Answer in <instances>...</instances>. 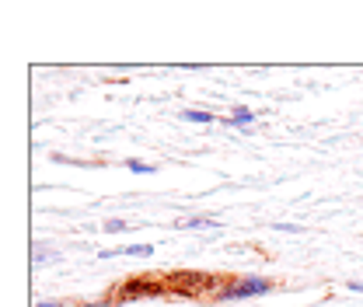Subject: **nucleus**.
I'll list each match as a JSON object with an SVG mask.
<instances>
[{
	"instance_id": "nucleus-1",
	"label": "nucleus",
	"mask_w": 363,
	"mask_h": 307,
	"mask_svg": "<svg viewBox=\"0 0 363 307\" xmlns=\"http://www.w3.org/2000/svg\"><path fill=\"white\" fill-rule=\"evenodd\" d=\"M255 294H269V283H266V279H245V283L230 286L224 297L227 301H234V297H255Z\"/></svg>"
},
{
	"instance_id": "nucleus-2",
	"label": "nucleus",
	"mask_w": 363,
	"mask_h": 307,
	"mask_svg": "<svg viewBox=\"0 0 363 307\" xmlns=\"http://www.w3.org/2000/svg\"><path fill=\"white\" fill-rule=\"evenodd\" d=\"M112 255H154L150 245H130V248H112V252H101V259H112Z\"/></svg>"
},
{
	"instance_id": "nucleus-3",
	"label": "nucleus",
	"mask_w": 363,
	"mask_h": 307,
	"mask_svg": "<svg viewBox=\"0 0 363 307\" xmlns=\"http://www.w3.org/2000/svg\"><path fill=\"white\" fill-rule=\"evenodd\" d=\"M179 227H182V230H203V227H217V220H206V217H199V220H179Z\"/></svg>"
},
{
	"instance_id": "nucleus-4",
	"label": "nucleus",
	"mask_w": 363,
	"mask_h": 307,
	"mask_svg": "<svg viewBox=\"0 0 363 307\" xmlns=\"http://www.w3.org/2000/svg\"><path fill=\"white\" fill-rule=\"evenodd\" d=\"M255 119V112H248V108H234V116L227 119L230 126H245V123H252Z\"/></svg>"
},
{
	"instance_id": "nucleus-5",
	"label": "nucleus",
	"mask_w": 363,
	"mask_h": 307,
	"mask_svg": "<svg viewBox=\"0 0 363 307\" xmlns=\"http://www.w3.org/2000/svg\"><path fill=\"white\" fill-rule=\"evenodd\" d=\"M182 119H189V123H213L210 112H182Z\"/></svg>"
},
{
	"instance_id": "nucleus-6",
	"label": "nucleus",
	"mask_w": 363,
	"mask_h": 307,
	"mask_svg": "<svg viewBox=\"0 0 363 307\" xmlns=\"http://www.w3.org/2000/svg\"><path fill=\"white\" fill-rule=\"evenodd\" d=\"M130 168H133L136 175H147L150 172V164H140V161H130Z\"/></svg>"
},
{
	"instance_id": "nucleus-7",
	"label": "nucleus",
	"mask_w": 363,
	"mask_h": 307,
	"mask_svg": "<svg viewBox=\"0 0 363 307\" xmlns=\"http://www.w3.org/2000/svg\"><path fill=\"white\" fill-rule=\"evenodd\" d=\"M350 290H353V294H363V283H350Z\"/></svg>"
}]
</instances>
